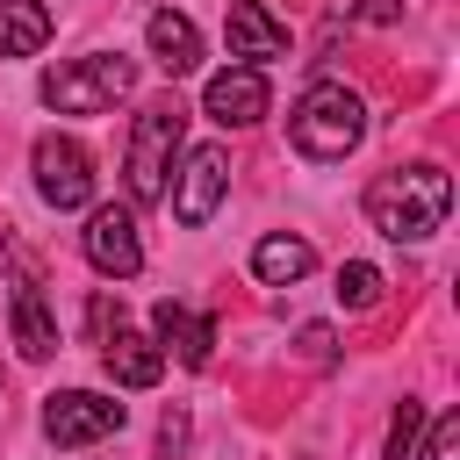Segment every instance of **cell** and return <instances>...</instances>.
Returning <instances> with one entry per match:
<instances>
[{"mask_svg": "<svg viewBox=\"0 0 460 460\" xmlns=\"http://www.w3.org/2000/svg\"><path fill=\"white\" fill-rule=\"evenodd\" d=\"M453 208V180L438 165H395L367 187V223L395 244H424Z\"/></svg>", "mask_w": 460, "mask_h": 460, "instance_id": "cell-1", "label": "cell"}, {"mask_svg": "<svg viewBox=\"0 0 460 460\" xmlns=\"http://www.w3.org/2000/svg\"><path fill=\"white\" fill-rule=\"evenodd\" d=\"M288 137H295L302 158H345L367 137V101L352 86H338V79H316L288 115Z\"/></svg>", "mask_w": 460, "mask_h": 460, "instance_id": "cell-2", "label": "cell"}, {"mask_svg": "<svg viewBox=\"0 0 460 460\" xmlns=\"http://www.w3.org/2000/svg\"><path fill=\"white\" fill-rule=\"evenodd\" d=\"M129 86H137V65H129V58H72V65L43 72V101H50L58 115H101V108H115Z\"/></svg>", "mask_w": 460, "mask_h": 460, "instance_id": "cell-3", "label": "cell"}, {"mask_svg": "<svg viewBox=\"0 0 460 460\" xmlns=\"http://www.w3.org/2000/svg\"><path fill=\"white\" fill-rule=\"evenodd\" d=\"M180 129H187L180 101H151V108L137 115V129H129V165H122V172H129V201H158V194H165Z\"/></svg>", "mask_w": 460, "mask_h": 460, "instance_id": "cell-4", "label": "cell"}, {"mask_svg": "<svg viewBox=\"0 0 460 460\" xmlns=\"http://www.w3.org/2000/svg\"><path fill=\"white\" fill-rule=\"evenodd\" d=\"M29 165H36V194H43L50 208H86V201H93V158H86L72 137H36Z\"/></svg>", "mask_w": 460, "mask_h": 460, "instance_id": "cell-5", "label": "cell"}, {"mask_svg": "<svg viewBox=\"0 0 460 460\" xmlns=\"http://www.w3.org/2000/svg\"><path fill=\"white\" fill-rule=\"evenodd\" d=\"M43 431L58 446H93V438L122 431V402L115 395H93V388H65V395L43 402Z\"/></svg>", "mask_w": 460, "mask_h": 460, "instance_id": "cell-6", "label": "cell"}, {"mask_svg": "<svg viewBox=\"0 0 460 460\" xmlns=\"http://www.w3.org/2000/svg\"><path fill=\"white\" fill-rule=\"evenodd\" d=\"M266 72L259 65H223L208 86H201V108H208V122H223V129H252L259 115H266Z\"/></svg>", "mask_w": 460, "mask_h": 460, "instance_id": "cell-7", "label": "cell"}, {"mask_svg": "<svg viewBox=\"0 0 460 460\" xmlns=\"http://www.w3.org/2000/svg\"><path fill=\"white\" fill-rule=\"evenodd\" d=\"M223 187H230V151H223V144H194V151H187V172H180V187H172V216H180L187 230L208 223L216 201H223Z\"/></svg>", "mask_w": 460, "mask_h": 460, "instance_id": "cell-8", "label": "cell"}, {"mask_svg": "<svg viewBox=\"0 0 460 460\" xmlns=\"http://www.w3.org/2000/svg\"><path fill=\"white\" fill-rule=\"evenodd\" d=\"M86 259L101 266V273H115V280H129L137 266H144V237H137V216L129 208H93L86 216Z\"/></svg>", "mask_w": 460, "mask_h": 460, "instance_id": "cell-9", "label": "cell"}, {"mask_svg": "<svg viewBox=\"0 0 460 460\" xmlns=\"http://www.w3.org/2000/svg\"><path fill=\"white\" fill-rule=\"evenodd\" d=\"M230 58H252V65H266V58H288V22H273L266 14V0H230Z\"/></svg>", "mask_w": 460, "mask_h": 460, "instance_id": "cell-10", "label": "cell"}, {"mask_svg": "<svg viewBox=\"0 0 460 460\" xmlns=\"http://www.w3.org/2000/svg\"><path fill=\"white\" fill-rule=\"evenodd\" d=\"M101 367H108V381H122V388H151V381L165 374V352H158V338L115 323V331L101 338Z\"/></svg>", "mask_w": 460, "mask_h": 460, "instance_id": "cell-11", "label": "cell"}, {"mask_svg": "<svg viewBox=\"0 0 460 460\" xmlns=\"http://www.w3.org/2000/svg\"><path fill=\"white\" fill-rule=\"evenodd\" d=\"M151 331H158V352H180V367H208V345H216V323L180 309V302H158L151 309Z\"/></svg>", "mask_w": 460, "mask_h": 460, "instance_id": "cell-12", "label": "cell"}, {"mask_svg": "<svg viewBox=\"0 0 460 460\" xmlns=\"http://www.w3.org/2000/svg\"><path fill=\"white\" fill-rule=\"evenodd\" d=\"M144 43H151V58H158L172 79H187V72L201 65V29H194L187 14H172V7H158V14L144 22Z\"/></svg>", "mask_w": 460, "mask_h": 460, "instance_id": "cell-13", "label": "cell"}, {"mask_svg": "<svg viewBox=\"0 0 460 460\" xmlns=\"http://www.w3.org/2000/svg\"><path fill=\"white\" fill-rule=\"evenodd\" d=\"M7 323H14V345H22V359H50L58 352V323H50V302H43V288H14L7 295Z\"/></svg>", "mask_w": 460, "mask_h": 460, "instance_id": "cell-14", "label": "cell"}, {"mask_svg": "<svg viewBox=\"0 0 460 460\" xmlns=\"http://www.w3.org/2000/svg\"><path fill=\"white\" fill-rule=\"evenodd\" d=\"M50 43V7L43 0H0V58H36Z\"/></svg>", "mask_w": 460, "mask_h": 460, "instance_id": "cell-15", "label": "cell"}, {"mask_svg": "<svg viewBox=\"0 0 460 460\" xmlns=\"http://www.w3.org/2000/svg\"><path fill=\"white\" fill-rule=\"evenodd\" d=\"M309 266H316L309 237H280V230H273V237H259V244H252V273H259L266 288H288V280H302Z\"/></svg>", "mask_w": 460, "mask_h": 460, "instance_id": "cell-16", "label": "cell"}, {"mask_svg": "<svg viewBox=\"0 0 460 460\" xmlns=\"http://www.w3.org/2000/svg\"><path fill=\"white\" fill-rule=\"evenodd\" d=\"M338 302H345V309H374V302H381V273H374L367 259L338 266Z\"/></svg>", "mask_w": 460, "mask_h": 460, "instance_id": "cell-17", "label": "cell"}, {"mask_svg": "<svg viewBox=\"0 0 460 460\" xmlns=\"http://www.w3.org/2000/svg\"><path fill=\"white\" fill-rule=\"evenodd\" d=\"M417 431H424V402H395V424H388V460H402L410 446H417Z\"/></svg>", "mask_w": 460, "mask_h": 460, "instance_id": "cell-18", "label": "cell"}, {"mask_svg": "<svg viewBox=\"0 0 460 460\" xmlns=\"http://www.w3.org/2000/svg\"><path fill=\"white\" fill-rule=\"evenodd\" d=\"M424 460H460V417H453V410L431 424V438H424Z\"/></svg>", "mask_w": 460, "mask_h": 460, "instance_id": "cell-19", "label": "cell"}, {"mask_svg": "<svg viewBox=\"0 0 460 460\" xmlns=\"http://www.w3.org/2000/svg\"><path fill=\"white\" fill-rule=\"evenodd\" d=\"M302 359H316V367H331V359H338V345H331V331H323V323H302Z\"/></svg>", "mask_w": 460, "mask_h": 460, "instance_id": "cell-20", "label": "cell"}, {"mask_svg": "<svg viewBox=\"0 0 460 460\" xmlns=\"http://www.w3.org/2000/svg\"><path fill=\"white\" fill-rule=\"evenodd\" d=\"M122 323V302H108V295H93V338H108Z\"/></svg>", "mask_w": 460, "mask_h": 460, "instance_id": "cell-21", "label": "cell"}, {"mask_svg": "<svg viewBox=\"0 0 460 460\" xmlns=\"http://www.w3.org/2000/svg\"><path fill=\"white\" fill-rule=\"evenodd\" d=\"M0 259H7V237H0Z\"/></svg>", "mask_w": 460, "mask_h": 460, "instance_id": "cell-22", "label": "cell"}]
</instances>
